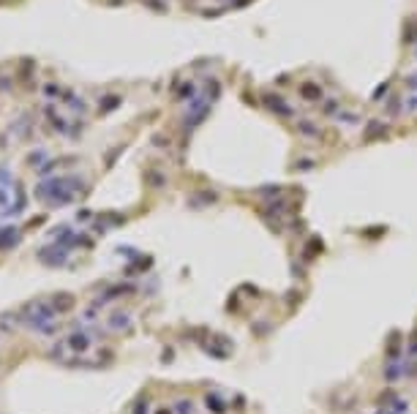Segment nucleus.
Here are the masks:
<instances>
[{
    "label": "nucleus",
    "mask_w": 417,
    "mask_h": 414,
    "mask_svg": "<svg viewBox=\"0 0 417 414\" xmlns=\"http://www.w3.org/2000/svg\"><path fill=\"white\" fill-rule=\"evenodd\" d=\"M134 414H147V400H139V406H137Z\"/></svg>",
    "instance_id": "39448f33"
},
{
    "label": "nucleus",
    "mask_w": 417,
    "mask_h": 414,
    "mask_svg": "<svg viewBox=\"0 0 417 414\" xmlns=\"http://www.w3.org/2000/svg\"><path fill=\"white\" fill-rule=\"evenodd\" d=\"M376 414H393V412H390L387 406H382V409H379V412H376Z\"/></svg>",
    "instance_id": "423d86ee"
},
{
    "label": "nucleus",
    "mask_w": 417,
    "mask_h": 414,
    "mask_svg": "<svg viewBox=\"0 0 417 414\" xmlns=\"http://www.w3.org/2000/svg\"><path fill=\"white\" fill-rule=\"evenodd\" d=\"M191 409H194L191 406V400H180V403H177V412L180 414H191Z\"/></svg>",
    "instance_id": "20e7f679"
},
{
    "label": "nucleus",
    "mask_w": 417,
    "mask_h": 414,
    "mask_svg": "<svg viewBox=\"0 0 417 414\" xmlns=\"http://www.w3.org/2000/svg\"><path fill=\"white\" fill-rule=\"evenodd\" d=\"M66 344H69L74 352H87V346H90V335H87V332H82V330H79V332H71Z\"/></svg>",
    "instance_id": "f257e3e1"
},
{
    "label": "nucleus",
    "mask_w": 417,
    "mask_h": 414,
    "mask_svg": "<svg viewBox=\"0 0 417 414\" xmlns=\"http://www.w3.org/2000/svg\"><path fill=\"white\" fill-rule=\"evenodd\" d=\"M106 327L109 330H128L131 327V313H112Z\"/></svg>",
    "instance_id": "f03ea898"
},
{
    "label": "nucleus",
    "mask_w": 417,
    "mask_h": 414,
    "mask_svg": "<svg viewBox=\"0 0 417 414\" xmlns=\"http://www.w3.org/2000/svg\"><path fill=\"white\" fill-rule=\"evenodd\" d=\"M205 406H208L213 414H224V412H226V403H224L216 393H208V395H205Z\"/></svg>",
    "instance_id": "7ed1b4c3"
}]
</instances>
